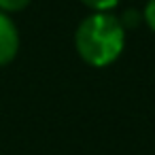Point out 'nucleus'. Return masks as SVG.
<instances>
[{"instance_id": "nucleus-1", "label": "nucleus", "mask_w": 155, "mask_h": 155, "mask_svg": "<svg viewBox=\"0 0 155 155\" xmlns=\"http://www.w3.org/2000/svg\"><path fill=\"white\" fill-rule=\"evenodd\" d=\"M74 49L85 64L106 68L125 49V28L113 13H89L74 30Z\"/></svg>"}, {"instance_id": "nucleus-2", "label": "nucleus", "mask_w": 155, "mask_h": 155, "mask_svg": "<svg viewBox=\"0 0 155 155\" xmlns=\"http://www.w3.org/2000/svg\"><path fill=\"white\" fill-rule=\"evenodd\" d=\"M21 36L17 24L11 19V15L0 11V68L11 64L19 53Z\"/></svg>"}, {"instance_id": "nucleus-3", "label": "nucleus", "mask_w": 155, "mask_h": 155, "mask_svg": "<svg viewBox=\"0 0 155 155\" xmlns=\"http://www.w3.org/2000/svg\"><path fill=\"white\" fill-rule=\"evenodd\" d=\"M119 2L121 0H81V5L87 7L91 13H113Z\"/></svg>"}, {"instance_id": "nucleus-4", "label": "nucleus", "mask_w": 155, "mask_h": 155, "mask_svg": "<svg viewBox=\"0 0 155 155\" xmlns=\"http://www.w3.org/2000/svg\"><path fill=\"white\" fill-rule=\"evenodd\" d=\"M32 0H0V11L7 13V15H13V13H21L24 9L30 7Z\"/></svg>"}, {"instance_id": "nucleus-5", "label": "nucleus", "mask_w": 155, "mask_h": 155, "mask_svg": "<svg viewBox=\"0 0 155 155\" xmlns=\"http://www.w3.org/2000/svg\"><path fill=\"white\" fill-rule=\"evenodd\" d=\"M119 21L123 24V28L127 30V28H136L140 21H142V13L140 11H136V9H125L123 11V15L119 17Z\"/></svg>"}, {"instance_id": "nucleus-6", "label": "nucleus", "mask_w": 155, "mask_h": 155, "mask_svg": "<svg viewBox=\"0 0 155 155\" xmlns=\"http://www.w3.org/2000/svg\"><path fill=\"white\" fill-rule=\"evenodd\" d=\"M142 21L147 24V28L155 34V0H147V5L142 9Z\"/></svg>"}]
</instances>
